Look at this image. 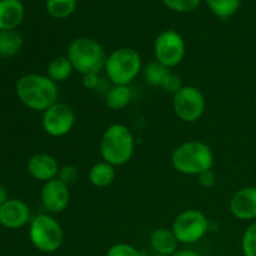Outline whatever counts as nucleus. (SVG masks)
Wrapping results in <instances>:
<instances>
[{
	"mask_svg": "<svg viewBox=\"0 0 256 256\" xmlns=\"http://www.w3.org/2000/svg\"><path fill=\"white\" fill-rule=\"evenodd\" d=\"M15 92L22 105L32 112H44L52 104L59 102V88L48 75L25 74L19 78Z\"/></svg>",
	"mask_w": 256,
	"mask_h": 256,
	"instance_id": "nucleus-1",
	"label": "nucleus"
},
{
	"mask_svg": "<svg viewBox=\"0 0 256 256\" xmlns=\"http://www.w3.org/2000/svg\"><path fill=\"white\" fill-rule=\"evenodd\" d=\"M172 164L180 174L198 176L212 169L214 152L206 142L189 140L175 148L172 154Z\"/></svg>",
	"mask_w": 256,
	"mask_h": 256,
	"instance_id": "nucleus-2",
	"label": "nucleus"
},
{
	"mask_svg": "<svg viewBox=\"0 0 256 256\" xmlns=\"http://www.w3.org/2000/svg\"><path fill=\"white\" fill-rule=\"evenodd\" d=\"M102 160L115 168L132 160L135 152V139L132 130L124 124H112L102 132L99 144Z\"/></svg>",
	"mask_w": 256,
	"mask_h": 256,
	"instance_id": "nucleus-3",
	"label": "nucleus"
},
{
	"mask_svg": "<svg viewBox=\"0 0 256 256\" xmlns=\"http://www.w3.org/2000/svg\"><path fill=\"white\" fill-rule=\"evenodd\" d=\"M66 56L75 72L85 75L99 74L104 70L108 55L98 40L82 36L70 42L66 50Z\"/></svg>",
	"mask_w": 256,
	"mask_h": 256,
	"instance_id": "nucleus-4",
	"label": "nucleus"
},
{
	"mask_svg": "<svg viewBox=\"0 0 256 256\" xmlns=\"http://www.w3.org/2000/svg\"><path fill=\"white\" fill-rule=\"evenodd\" d=\"M104 72L112 85H130L142 72V59L132 48H119L106 58Z\"/></svg>",
	"mask_w": 256,
	"mask_h": 256,
	"instance_id": "nucleus-5",
	"label": "nucleus"
},
{
	"mask_svg": "<svg viewBox=\"0 0 256 256\" xmlns=\"http://www.w3.org/2000/svg\"><path fill=\"white\" fill-rule=\"evenodd\" d=\"M29 239L36 250L45 254H52L62 248L64 230L52 214H39L30 222Z\"/></svg>",
	"mask_w": 256,
	"mask_h": 256,
	"instance_id": "nucleus-6",
	"label": "nucleus"
},
{
	"mask_svg": "<svg viewBox=\"0 0 256 256\" xmlns=\"http://www.w3.org/2000/svg\"><path fill=\"white\" fill-rule=\"evenodd\" d=\"M172 230L180 244H195L209 232V219L200 210H184L174 219Z\"/></svg>",
	"mask_w": 256,
	"mask_h": 256,
	"instance_id": "nucleus-7",
	"label": "nucleus"
},
{
	"mask_svg": "<svg viewBox=\"0 0 256 256\" xmlns=\"http://www.w3.org/2000/svg\"><path fill=\"white\" fill-rule=\"evenodd\" d=\"M206 109V99L202 90L192 85H184L172 95V110L184 122H196Z\"/></svg>",
	"mask_w": 256,
	"mask_h": 256,
	"instance_id": "nucleus-8",
	"label": "nucleus"
},
{
	"mask_svg": "<svg viewBox=\"0 0 256 256\" xmlns=\"http://www.w3.org/2000/svg\"><path fill=\"white\" fill-rule=\"evenodd\" d=\"M186 54V44L184 38L176 30H164L154 42L155 60L166 68L178 66Z\"/></svg>",
	"mask_w": 256,
	"mask_h": 256,
	"instance_id": "nucleus-9",
	"label": "nucleus"
},
{
	"mask_svg": "<svg viewBox=\"0 0 256 256\" xmlns=\"http://www.w3.org/2000/svg\"><path fill=\"white\" fill-rule=\"evenodd\" d=\"M76 122L74 109L69 104L56 102L42 112V126L52 138H62L69 134Z\"/></svg>",
	"mask_w": 256,
	"mask_h": 256,
	"instance_id": "nucleus-10",
	"label": "nucleus"
},
{
	"mask_svg": "<svg viewBox=\"0 0 256 256\" xmlns=\"http://www.w3.org/2000/svg\"><path fill=\"white\" fill-rule=\"evenodd\" d=\"M40 202L48 214H60L70 204V189L66 184L56 179L44 182L40 192Z\"/></svg>",
	"mask_w": 256,
	"mask_h": 256,
	"instance_id": "nucleus-11",
	"label": "nucleus"
},
{
	"mask_svg": "<svg viewBox=\"0 0 256 256\" xmlns=\"http://www.w3.org/2000/svg\"><path fill=\"white\" fill-rule=\"evenodd\" d=\"M32 222L29 205L20 199H8L0 206V225L5 229L18 230Z\"/></svg>",
	"mask_w": 256,
	"mask_h": 256,
	"instance_id": "nucleus-12",
	"label": "nucleus"
},
{
	"mask_svg": "<svg viewBox=\"0 0 256 256\" xmlns=\"http://www.w3.org/2000/svg\"><path fill=\"white\" fill-rule=\"evenodd\" d=\"M230 212L242 222L256 219V186H245L238 190L229 202Z\"/></svg>",
	"mask_w": 256,
	"mask_h": 256,
	"instance_id": "nucleus-13",
	"label": "nucleus"
},
{
	"mask_svg": "<svg viewBox=\"0 0 256 256\" xmlns=\"http://www.w3.org/2000/svg\"><path fill=\"white\" fill-rule=\"evenodd\" d=\"M26 169L32 179L42 182H48L52 179H56L60 165L52 155L39 152V154H34L29 158Z\"/></svg>",
	"mask_w": 256,
	"mask_h": 256,
	"instance_id": "nucleus-14",
	"label": "nucleus"
},
{
	"mask_svg": "<svg viewBox=\"0 0 256 256\" xmlns=\"http://www.w3.org/2000/svg\"><path fill=\"white\" fill-rule=\"evenodd\" d=\"M24 5L16 0H0V32L15 30L24 20Z\"/></svg>",
	"mask_w": 256,
	"mask_h": 256,
	"instance_id": "nucleus-15",
	"label": "nucleus"
},
{
	"mask_svg": "<svg viewBox=\"0 0 256 256\" xmlns=\"http://www.w3.org/2000/svg\"><path fill=\"white\" fill-rule=\"evenodd\" d=\"M179 244L172 228H158L150 235V245L159 255L172 256L178 252Z\"/></svg>",
	"mask_w": 256,
	"mask_h": 256,
	"instance_id": "nucleus-16",
	"label": "nucleus"
},
{
	"mask_svg": "<svg viewBox=\"0 0 256 256\" xmlns=\"http://www.w3.org/2000/svg\"><path fill=\"white\" fill-rule=\"evenodd\" d=\"M115 176H116V168L104 160L95 162L90 168L89 174H88L89 182L98 189L110 186L114 182Z\"/></svg>",
	"mask_w": 256,
	"mask_h": 256,
	"instance_id": "nucleus-17",
	"label": "nucleus"
},
{
	"mask_svg": "<svg viewBox=\"0 0 256 256\" xmlns=\"http://www.w3.org/2000/svg\"><path fill=\"white\" fill-rule=\"evenodd\" d=\"M132 96L130 85H112L105 95V104L109 109L118 112L125 109L130 104Z\"/></svg>",
	"mask_w": 256,
	"mask_h": 256,
	"instance_id": "nucleus-18",
	"label": "nucleus"
},
{
	"mask_svg": "<svg viewBox=\"0 0 256 256\" xmlns=\"http://www.w3.org/2000/svg\"><path fill=\"white\" fill-rule=\"evenodd\" d=\"M24 39L16 30H2L0 32V56L12 58L22 50Z\"/></svg>",
	"mask_w": 256,
	"mask_h": 256,
	"instance_id": "nucleus-19",
	"label": "nucleus"
},
{
	"mask_svg": "<svg viewBox=\"0 0 256 256\" xmlns=\"http://www.w3.org/2000/svg\"><path fill=\"white\" fill-rule=\"evenodd\" d=\"M74 72V68H72V62L68 59L66 55H64V56H56L54 59H52L46 68V75L52 82H56V84L69 79Z\"/></svg>",
	"mask_w": 256,
	"mask_h": 256,
	"instance_id": "nucleus-20",
	"label": "nucleus"
},
{
	"mask_svg": "<svg viewBox=\"0 0 256 256\" xmlns=\"http://www.w3.org/2000/svg\"><path fill=\"white\" fill-rule=\"evenodd\" d=\"M169 68H166L162 62H156V60H152V62H148L146 65L142 66V72L146 84L160 88L166 75L169 74Z\"/></svg>",
	"mask_w": 256,
	"mask_h": 256,
	"instance_id": "nucleus-21",
	"label": "nucleus"
},
{
	"mask_svg": "<svg viewBox=\"0 0 256 256\" xmlns=\"http://www.w3.org/2000/svg\"><path fill=\"white\" fill-rule=\"evenodd\" d=\"M76 5L78 0H46L45 9L50 16L62 20L74 14Z\"/></svg>",
	"mask_w": 256,
	"mask_h": 256,
	"instance_id": "nucleus-22",
	"label": "nucleus"
},
{
	"mask_svg": "<svg viewBox=\"0 0 256 256\" xmlns=\"http://www.w3.org/2000/svg\"><path fill=\"white\" fill-rule=\"evenodd\" d=\"M212 14L219 19H229L236 14L242 0H205Z\"/></svg>",
	"mask_w": 256,
	"mask_h": 256,
	"instance_id": "nucleus-23",
	"label": "nucleus"
},
{
	"mask_svg": "<svg viewBox=\"0 0 256 256\" xmlns=\"http://www.w3.org/2000/svg\"><path fill=\"white\" fill-rule=\"evenodd\" d=\"M242 250L244 256H256V222L245 229L242 238Z\"/></svg>",
	"mask_w": 256,
	"mask_h": 256,
	"instance_id": "nucleus-24",
	"label": "nucleus"
},
{
	"mask_svg": "<svg viewBox=\"0 0 256 256\" xmlns=\"http://www.w3.org/2000/svg\"><path fill=\"white\" fill-rule=\"evenodd\" d=\"M166 8L176 12H189L196 9L202 0H162Z\"/></svg>",
	"mask_w": 256,
	"mask_h": 256,
	"instance_id": "nucleus-25",
	"label": "nucleus"
},
{
	"mask_svg": "<svg viewBox=\"0 0 256 256\" xmlns=\"http://www.w3.org/2000/svg\"><path fill=\"white\" fill-rule=\"evenodd\" d=\"M106 256H142L139 250L128 242H116L108 249Z\"/></svg>",
	"mask_w": 256,
	"mask_h": 256,
	"instance_id": "nucleus-26",
	"label": "nucleus"
},
{
	"mask_svg": "<svg viewBox=\"0 0 256 256\" xmlns=\"http://www.w3.org/2000/svg\"><path fill=\"white\" fill-rule=\"evenodd\" d=\"M182 86H184V84H182V78H180L178 74H175L174 72H172V70H170L169 74L166 75V78L164 79V82H162V86L160 88H162L165 92H169V94L174 95V94H176V92H179Z\"/></svg>",
	"mask_w": 256,
	"mask_h": 256,
	"instance_id": "nucleus-27",
	"label": "nucleus"
},
{
	"mask_svg": "<svg viewBox=\"0 0 256 256\" xmlns=\"http://www.w3.org/2000/svg\"><path fill=\"white\" fill-rule=\"evenodd\" d=\"M78 175H79V172H78V169L75 165L65 164L62 165V166H60L58 179L62 180V182H64V184H66L68 186H70V185H72L76 182Z\"/></svg>",
	"mask_w": 256,
	"mask_h": 256,
	"instance_id": "nucleus-28",
	"label": "nucleus"
},
{
	"mask_svg": "<svg viewBox=\"0 0 256 256\" xmlns=\"http://www.w3.org/2000/svg\"><path fill=\"white\" fill-rule=\"evenodd\" d=\"M196 178L199 185L202 188H204V189H212V188H214L218 182V176L216 174L212 172V169L202 172V174L198 175Z\"/></svg>",
	"mask_w": 256,
	"mask_h": 256,
	"instance_id": "nucleus-29",
	"label": "nucleus"
},
{
	"mask_svg": "<svg viewBox=\"0 0 256 256\" xmlns=\"http://www.w3.org/2000/svg\"><path fill=\"white\" fill-rule=\"evenodd\" d=\"M82 84L85 89L88 90H95L98 89L100 84V78L99 74H85L82 75Z\"/></svg>",
	"mask_w": 256,
	"mask_h": 256,
	"instance_id": "nucleus-30",
	"label": "nucleus"
},
{
	"mask_svg": "<svg viewBox=\"0 0 256 256\" xmlns=\"http://www.w3.org/2000/svg\"><path fill=\"white\" fill-rule=\"evenodd\" d=\"M172 256H202L200 252H195L192 249H184V250H178Z\"/></svg>",
	"mask_w": 256,
	"mask_h": 256,
	"instance_id": "nucleus-31",
	"label": "nucleus"
},
{
	"mask_svg": "<svg viewBox=\"0 0 256 256\" xmlns=\"http://www.w3.org/2000/svg\"><path fill=\"white\" fill-rule=\"evenodd\" d=\"M8 199H9V198H8L6 190H5L4 186H2V185H0V206H2V205L4 204Z\"/></svg>",
	"mask_w": 256,
	"mask_h": 256,
	"instance_id": "nucleus-32",
	"label": "nucleus"
},
{
	"mask_svg": "<svg viewBox=\"0 0 256 256\" xmlns=\"http://www.w3.org/2000/svg\"><path fill=\"white\" fill-rule=\"evenodd\" d=\"M156 256H168V255H159V254H156Z\"/></svg>",
	"mask_w": 256,
	"mask_h": 256,
	"instance_id": "nucleus-33",
	"label": "nucleus"
},
{
	"mask_svg": "<svg viewBox=\"0 0 256 256\" xmlns=\"http://www.w3.org/2000/svg\"><path fill=\"white\" fill-rule=\"evenodd\" d=\"M16 2H22V0H16Z\"/></svg>",
	"mask_w": 256,
	"mask_h": 256,
	"instance_id": "nucleus-34",
	"label": "nucleus"
}]
</instances>
